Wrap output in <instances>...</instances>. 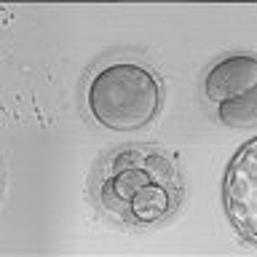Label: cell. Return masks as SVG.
<instances>
[{"label":"cell","instance_id":"7a4b0ae2","mask_svg":"<svg viewBox=\"0 0 257 257\" xmlns=\"http://www.w3.org/2000/svg\"><path fill=\"white\" fill-rule=\"evenodd\" d=\"M162 101L156 72L134 59H112L96 68L87 82L85 102L96 123L117 132L148 124Z\"/></svg>","mask_w":257,"mask_h":257},{"label":"cell","instance_id":"277c9868","mask_svg":"<svg viewBox=\"0 0 257 257\" xmlns=\"http://www.w3.org/2000/svg\"><path fill=\"white\" fill-rule=\"evenodd\" d=\"M223 194L228 218L239 234L256 244L257 143H244L230 160L225 173Z\"/></svg>","mask_w":257,"mask_h":257},{"label":"cell","instance_id":"3957f363","mask_svg":"<svg viewBox=\"0 0 257 257\" xmlns=\"http://www.w3.org/2000/svg\"><path fill=\"white\" fill-rule=\"evenodd\" d=\"M208 101L230 127H255L257 122V59L236 53L213 63L204 79Z\"/></svg>","mask_w":257,"mask_h":257},{"label":"cell","instance_id":"6da1fadb","mask_svg":"<svg viewBox=\"0 0 257 257\" xmlns=\"http://www.w3.org/2000/svg\"><path fill=\"white\" fill-rule=\"evenodd\" d=\"M92 194L106 218L145 229L164 223L177 211L183 181L178 164L167 151L132 144L103 159L94 175Z\"/></svg>","mask_w":257,"mask_h":257}]
</instances>
